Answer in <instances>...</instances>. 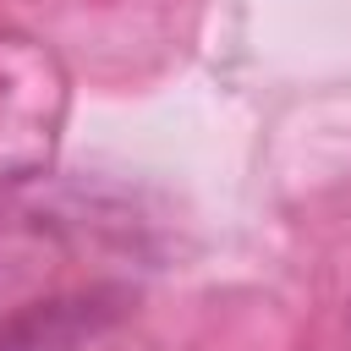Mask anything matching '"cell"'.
Segmentation results:
<instances>
[{
  "mask_svg": "<svg viewBox=\"0 0 351 351\" xmlns=\"http://www.w3.org/2000/svg\"><path fill=\"white\" fill-rule=\"evenodd\" d=\"M110 318H115V307H104V296L44 302V307H33V313H22L16 324L0 329V351H77Z\"/></svg>",
  "mask_w": 351,
  "mask_h": 351,
  "instance_id": "obj_1",
  "label": "cell"
}]
</instances>
